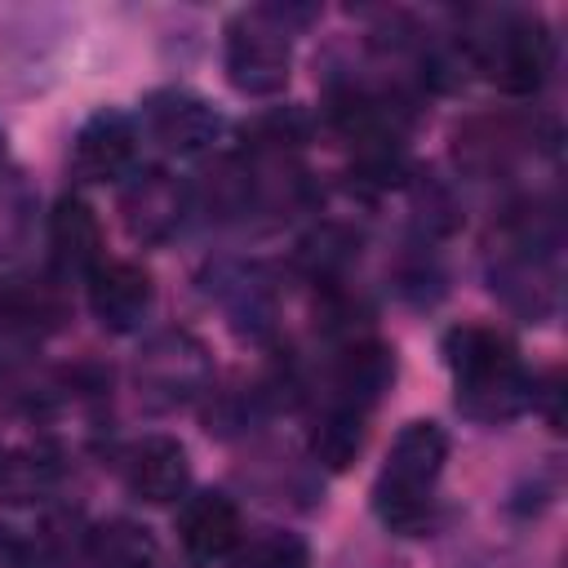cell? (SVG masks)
I'll list each match as a JSON object with an SVG mask.
<instances>
[{
    "instance_id": "1",
    "label": "cell",
    "mask_w": 568,
    "mask_h": 568,
    "mask_svg": "<svg viewBox=\"0 0 568 568\" xmlns=\"http://www.w3.org/2000/svg\"><path fill=\"white\" fill-rule=\"evenodd\" d=\"M444 364L457 386V408L479 422H506L532 404V377L515 342L488 324H457L444 333Z\"/></svg>"
},
{
    "instance_id": "2",
    "label": "cell",
    "mask_w": 568,
    "mask_h": 568,
    "mask_svg": "<svg viewBox=\"0 0 568 568\" xmlns=\"http://www.w3.org/2000/svg\"><path fill=\"white\" fill-rule=\"evenodd\" d=\"M444 462H448V435L439 422H408L390 453H386V466L373 484V506H377V519L390 528V532H404V537H417L430 528L435 519V484L444 475Z\"/></svg>"
},
{
    "instance_id": "3",
    "label": "cell",
    "mask_w": 568,
    "mask_h": 568,
    "mask_svg": "<svg viewBox=\"0 0 568 568\" xmlns=\"http://www.w3.org/2000/svg\"><path fill=\"white\" fill-rule=\"evenodd\" d=\"M466 53L510 98H532L555 67V40L537 13H488V27L466 40Z\"/></svg>"
},
{
    "instance_id": "4",
    "label": "cell",
    "mask_w": 568,
    "mask_h": 568,
    "mask_svg": "<svg viewBox=\"0 0 568 568\" xmlns=\"http://www.w3.org/2000/svg\"><path fill=\"white\" fill-rule=\"evenodd\" d=\"M288 18H306V9H244L226 22L222 67L235 93L271 98L288 84V67H293Z\"/></svg>"
},
{
    "instance_id": "5",
    "label": "cell",
    "mask_w": 568,
    "mask_h": 568,
    "mask_svg": "<svg viewBox=\"0 0 568 568\" xmlns=\"http://www.w3.org/2000/svg\"><path fill=\"white\" fill-rule=\"evenodd\" d=\"M209 377H213L209 351L191 333H178V328L151 337L138 355V386L151 404H164V408L204 395Z\"/></svg>"
},
{
    "instance_id": "6",
    "label": "cell",
    "mask_w": 568,
    "mask_h": 568,
    "mask_svg": "<svg viewBox=\"0 0 568 568\" xmlns=\"http://www.w3.org/2000/svg\"><path fill=\"white\" fill-rule=\"evenodd\" d=\"M142 124L173 155H195V151L213 146L217 133H222L217 106L209 98L191 93V89H160V93H151L142 102Z\"/></svg>"
},
{
    "instance_id": "7",
    "label": "cell",
    "mask_w": 568,
    "mask_h": 568,
    "mask_svg": "<svg viewBox=\"0 0 568 568\" xmlns=\"http://www.w3.org/2000/svg\"><path fill=\"white\" fill-rule=\"evenodd\" d=\"M186 209H191L186 182L164 169L138 173L120 195V222H124L129 240H138V244H164L182 226Z\"/></svg>"
},
{
    "instance_id": "8",
    "label": "cell",
    "mask_w": 568,
    "mask_h": 568,
    "mask_svg": "<svg viewBox=\"0 0 568 568\" xmlns=\"http://www.w3.org/2000/svg\"><path fill=\"white\" fill-rule=\"evenodd\" d=\"M138 164V129L124 111H93L71 142V173L80 182H115Z\"/></svg>"
},
{
    "instance_id": "9",
    "label": "cell",
    "mask_w": 568,
    "mask_h": 568,
    "mask_svg": "<svg viewBox=\"0 0 568 568\" xmlns=\"http://www.w3.org/2000/svg\"><path fill=\"white\" fill-rule=\"evenodd\" d=\"M84 284H89V311H93V320L102 328H111V333L138 328L146 320L151 302H155V284H151V275L138 262H106L102 257L84 275Z\"/></svg>"
},
{
    "instance_id": "10",
    "label": "cell",
    "mask_w": 568,
    "mask_h": 568,
    "mask_svg": "<svg viewBox=\"0 0 568 568\" xmlns=\"http://www.w3.org/2000/svg\"><path fill=\"white\" fill-rule=\"evenodd\" d=\"M124 488L138 501L169 506L191 488V457L173 435H146L124 453Z\"/></svg>"
},
{
    "instance_id": "11",
    "label": "cell",
    "mask_w": 568,
    "mask_h": 568,
    "mask_svg": "<svg viewBox=\"0 0 568 568\" xmlns=\"http://www.w3.org/2000/svg\"><path fill=\"white\" fill-rule=\"evenodd\" d=\"M178 537L186 546V555L213 564V559H226L235 555V546L244 541V519H240V506L209 488V493H195L186 497L182 515H178Z\"/></svg>"
},
{
    "instance_id": "12",
    "label": "cell",
    "mask_w": 568,
    "mask_h": 568,
    "mask_svg": "<svg viewBox=\"0 0 568 568\" xmlns=\"http://www.w3.org/2000/svg\"><path fill=\"white\" fill-rule=\"evenodd\" d=\"M62 475H67V466H62V453L53 444H44V439L13 444L0 453V501L4 506H36L62 484Z\"/></svg>"
},
{
    "instance_id": "13",
    "label": "cell",
    "mask_w": 568,
    "mask_h": 568,
    "mask_svg": "<svg viewBox=\"0 0 568 568\" xmlns=\"http://www.w3.org/2000/svg\"><path fill=\"white\" fill-rule=\"evenodd\" d=\"M49 248L62 271H93L102 262V226L98 213L80 195H62L49 213Z\"/></svg>"
},
{
    "instance_id": "14",
    "label": "cell",
    "mask_w": 568,
    "mask_h": 568,
    "mask_svg": "<svg viewBox=\"0 0 568 568\" xmlns=\"http://www.w3.org/2000/svg\"><path fill=\"white\" fill-rule=\"evenodd\" d=\"M395 382V351L382 346V342H351L342 351V364H337V390H342V404L368 413Z\"/></svg>"
},
{
    "instance_id": "15",
    "label": "cell",
    "mask_w": 568,
    "mask_h": 568,
    "mask_svg": "<svg viewBox=\"0 0 568 568\" xmlns=\"http://www.w3.org/2000/svg\"><path fill=\"white\" fill-rule=\"evenodd\" d=\"M89 564L93 568H155L160 546L151 537V528L133 524V519H106L89 532Z\"/></svg>"
},
{
    "instance_id": "16",
    "label": "cell",
    "mask_w": 568,
    "mask_h": 568,
    "mask_svg": "<svg viewBox=\"0 0 568 568\" xmlns=\"http://www.w3.org/2000/svg\"><path fill=\"white\" fill-rule=\"evenodd\" d=\"M364 435H368L364 413L337 399V404L315 422V430H311V453H315L320 466H328V470H346V466L359 457Z\"/></svg>"
},
{
    "instance_id": "17",
    "label": "cell",
    "mask_w": 568,
    "mask_h": 568,
    "mask_svg": "<svg viewBox=\"0 0 568 568\" xmlns=\"http://www.w3.org/2000/svg\"><path fill=\"white\" fill-rule=\"evenodd\" d=\"M36 222V191L18 169H0V262L13 257Z\"/></svg>"
},
{
    "instance_id": "18",
    "label": "cell",
    "mask_w": 568,
    "mask_h": 568,
    "mask_svg": "<svg viewBox=\"0 0 568 568\" xmlns=\"http://www.w3.org/2000/svg\"><path fill=\"white\" fill-rule=\"evenodd\" d=\"M306 138H311V115L302 106H271L244 124V146L266 151V155L297 151Z\"/></svg>"
},
{
    "instance_id": "19",
    "label": "cell",
    "mask_w": 568,
    "mask_h": 568,
    "mask_svg": "<svg viewBox=\"0 0 568 568\" xmlns=\"http://www.w3.org/2000/svg\"><path fill=\"white\" fill-rule=\"evenodd\" d=\"M235 568H311V550L297 532L266 528L262 537L235 546Z\"/></svg>"
},
{
    "instance_id": "20",
    "label": "cell",
    "mask_w": 568,
    "mask_h": 568,
    "mask_svg": "<svg viewBox=\"0 0 568 568\" xmlns=\"http://www.w3.org/2000/svg\"><path fill=\"white\" fill-rule=\"evenodd\" d=\"M355 244H359V240H355L351 231H342V226H320L315 235L302 240V262H306L311 275L328 280V275H337V271L355 257Z\"/></svg>"
},
{
    "instance_id": "21",
    "label": "cell",
    "mask_w": 568,
    "mask_h": 568,
    "mask_svg": "<svg viewBox=\"0 0 568 568\" xmlns=\"http://www.w3.org/2000/svg\"><path fill=\"white\" fill-rule=\"evenodd\" d=\"M546 399H550V404L559 399V377H550V386H546ZM550 426H559V413H555V408H550Z\"/></svg>"
},
{
    "instance_id": "22",
    "label": "cell",
    "mask_w": 568,
    "mask_h": 568,
    "mask_svg": "<svg viewBox=\"0 0 568 568\" xmlns=\"http://www.w3.org/2000/svg\"><path fill=\"white\" fill-rule=\"evenodd\" d=\"M0 155H4V133H0Z\"/></svg>"
}]
</instances>
